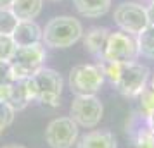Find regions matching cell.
Here are the masks:
<instances>
[{"label": "cell", "mask_w": 154, "mask_h": 148, "mask_svg": "<svg viewBox=\"0 0 154 148\" xmlns=\"http://www.w3.org/2000/svg\"><path fill=\"white\" fill-rule=\"evenodd\" d=\"M83 36L82 22L71 16H57L42 29V43L49 48H69Z\"/></svg>", "instance_id": "obj_1"}, {"label": "cell", "mask_w": 154, "mask_h": 148, "mask_svg": "<svg viewBox=\"0 0 154 148\" xmlns=\"http://www.w3.org/2000/svg\"><path fill=\"white\" fill-rule=\"evenodd\" d=\"M29 83L33 88L35 100H38L42 105L47 107H59L64 81L57 71L42 67L36 74H33L29 78Z\"/></svg>", "instance_id": "obj_2"}, {"label": "cell", "mask_w": 154, "mask_h": 148, "mask_svg": "<svg viewBox=\"0 0 154 148\" xmlns=\"http://www.w3.org/2000/svg\"><path fill=\"white\" fill-rule=\"evenodd\" d=\"M45 48L43 43H36L31 47H16L14 55L11 57V71L12 79H28L38 71L45 67Z\"/></svg>", "instance_id": "obj_3"}, {"label": "cell", "mask_w": 154, "mask_h": 148, "mask_svg": "<svg viewBox=\"0 0 154 148\" xmlns=\"http://www.w3.org/2000/svg\"><path fill=\"white\" fill-rule=\"evenodd\" d=\"M68 85L76 97L97 95L104 85V76L97 64H78L69 71Z\"/></svg>", "instance_id": "obj_4"}, {"label": "cell", "mask_w": 154, "mask_h": 148, "mask_svg": "<svg viewBox=\"0 0 154 148\" xmlns=\"http://www.w3.org/2000/svg\"><path fill=\"white\" fill-rule=\"evenodd\" d=\"M139 48H137V38L125 31H111L106 42L104 54L100 59L112 60L119 64L137 62L139 60Z\"/></svg>", "instance_id": "obj_5"}, {"label": "cell", "mask_w": 154, "mask_h": 148, "mask_svg": "<svg viewBox=\"0 0 154 148\" xmlns=\"http://www.w3.org/2000/svg\"><path fill=\"white\" fill-rule=\"evenodd\" d=\"M104 115V105L97 95H78L73 98L69 107V117L78 127L92 129L100 122Z\"/></svg>", "instance_id": "obj_6"}, {"label": "cell", "mask_w": 154, "mask_h": 148, "mask_svg": "<svg viewBox=\"0 0 154 148\" xmlns=\"http://www.w3.org/2000/svg\"><path fill=\"white\" fill-rule=\"evenodd\" d=\"M149 76H151V71L144 64L140 62L123 64L121 74H119L114 88L126 98H137L140 93L146 90L147 83H149Z\"/></svg>", "instance_id": "obj_7"}, {"label": "cell", "mask_w": 154, "mask_h": 148, "mask_svg": "<svg viewBox=\"0 0 154 148\" xmlns=\"http://www.w3.org/2000/svg\"><path fill=\"white\" fill-rule=\"evenodd\" d=\"M114 22L121 31L137 36L142 29L149 26L147 10L137 2H123L114 9Z\"/></svg>", "instance_id": "obj_8"}, {"label": "cell", "mask_w": 154, "mask_h": 148, "mask_svg": "<svg viewBox=\"0 0 154 148\" xmlns=\"http://www.w3.org/2000/svg\"><path fill=\"white\" fill-rule=\"evenodd\" d=\"M78 126L71 117H57L45 129V141L50 148H73L78 141Z\"/></svg>", "instance_id": "obj_9"}, {"label": "cell", "mask_w": 154, "mask_h": 148, "mask_svg": "<svg viewBox=\"0 0 154 148\" xmlns=\"http://www.w3.org/2000/svg\"><path fill=\"white\" fill-rule=\"evenodd\" d=\"M31 100H35V95H33V88H31V83L28 79H14L11 86H9V97H7V103L16 112H19L23 109H26Z\"/></svg>", "instance_id": "obj_10"}, {"label": "cell", "mask_w": 154, "mask_h": 148, "mask_svg": "<svg viewBox=\"0 0 154 148\" xmlns=\"http://www.w3.org/2000/svg\"><path fill=\"white\" fill-rule=\"evenodd\" d=\"M11 38L16 47H31L42 43V28L35 21H19Z\"/></svg>", "instance_id": "obj_11"}, {"label": "cell", "mask_w": 154, "mask_h": 148, "mask_svg": "<svg viewBox=\"0 0 154 148\" xmlns=\"http://www.w3.org/2000/svg\"><path fill=\"white\" fill-rule=\"evenodd\" d=\"M76 148H118L116 136L107 129L88 131L76 141Z\"/></svg>", "instance_id": "obj_12"}, {"label": "cell", "mask_w": 154, "mask_h": 148, "mask_svg": "<svg viewBox=\"0 0 154 148\" xmlns=\"http://www.w3.org/2000/svg\"><path fill=\"white\" fill-rule=\"evenodd\" d=\"M109 29L107 28H100V26H94L90 28L87 33H83V45L85 48L90 52L92 55L95 57H102L106 48V42H107V36H109Z\"/></svg>", "instance_id": "obj_13"}, {"label": "cell", "mask_w": 154, "mask_h": 148, "mask_svg": "<svg viewBox=\"0 0 154 148\" xmlns=\"http://www.w3.org/2000/svg\"><path fill=\"white\" fill-rule=\"evenodd\" d=\"M9 9L19 21H35L43 9V0H14Z\"/></svg>", "instance_id": "obj_14"}, {"label": "cell", "mask_w": 154, "mask_h": 148, "mask_svg": "<svg viewBox=\"0 0 154 148\" xmlns=\"http://www.w3.org/2000/svg\"><path fill=\"white\" fill-rule=\"evenodd\" d=\"M75 7L83 17H100L111 9V0H73Z\"/></svg>", "instance_id": "obj_15"}, {"label": "cell", "mask_w": 154, "mask_h": 148, "mask_svg": "<svg viewBox=\"0 0 154 148\" xmlns=\"http://www.w3.org/2000/svg\"><path fill=\"white\" fill-rule=\"evenodd\" d=\"M137 38V48H139V55L146 57V59H154V26L149 24L146 29H142Z\"/></svg>", "instance_id": "obj_16"}, {"label": "cell", "mask_w": 154, "mask_h": 148, "mask_svg": "<svg viewBox=\"0 0 154 148\" xmlns=\"http://www.w3.org/2000/svg\"><path fill=\"white\" fill-rule=\"evenodd\" d=\"M17 22H19V19L14 16L11 9H0V35L11 36L17 26Z\"/></svg>", "instance_id": "obj_17"}, {"label": "cell", "mask_w": 154, "mask_h": 148, "mask_svg": "<svg viewBox=\"0 0 154 148\" xmlns=\"http://www.w3.org/2000/svg\"><path fill=\"white\" fill-rule=\"evenodd\" d=\"M135 145H137V148H154V131L147 126V122L144 127L137 129Z\"/></svg>", "instance_id": "obj_18"}, {"label": "cell", "mask_w": 154, "mask_h": 148, "mask_svg": "<svg viewBox=\"0 0 154 148\" xmlns=\"http://www.w3.org/2000/svg\"><path fill=\"white\" fill-rule=\"evenodd\" d=\"M139 103H140V110L144 112V115H151L154 112V90L151 86H146V90L140 93L139 97Z\"/></svg>", "instance_id": "obj_19"}, {"label": "cell", "mask_w": 154, "mask_h": 148, "mask_svg": "<svg viewBox=\"0 0 154 148\" xmlns=\"http://www.w3.org/2000/svg\"><path fill=\"white\" fill-rule=\"evenodd\" d=\"M14 115H16V110L9 105L7 102H0V133L5 131L12 124Z\"/></svg>", "instance_id": "obj_20"}, {"label": "cell", "mask_w": 154, "mask_h": 148, "mask_svg": "<svg viewBox=\"0 0 154 148\" xmlns=\"http://www.w3.org/2000/svg\"><path fill=\"white\" fill-rule=\"evenodd\" d=\"M16 52V45L12 42L11 36H4L0 35V60H11V57L14 55Z\"/></svg>", "instance_id": "obj_21"}, {"label": "cell", "mask_w": 154, "mask_h": 148, "mask_svg": "<svg viewBox=\"0 0 154 148\" xmlns=\"http://www.w3.org/2000/svg\"><path fill=\"white\" fill-rule=\"evenodd\" d=\"M12 71H11V64L7 60H0V86L12 83Z\"/></svg>", "instance_id": "obj_22"}, {"label": "cell", "mask_w": 154, "mask_h": 148, "mask_svg": "<svg viewBox=\"0 0 154 148\" xmlns=\"http://www.w3.org/2000/svg\"><path fill=\"white\" fill-rule=\"evenodd\" d=\"M146 10H147V19H149V24H152V26H154V2H151V4L147 5Z\"/></svg>", "instance_id": "obj_23"}, {"label": "cell", "mask_w": 154, "mask_h": 148, "mask_svg": "<svg viewBox=\"0 0 154 148\" xmlns=\"http://www.w3.org/2000/svg\"><path fill=\"white\" fill-rule=\"evenodd\" d=\"M146 122H147V126L154 131V112L151 114V115H147V117H146Z\"/></svg>", "instance_id": "obj_24"}, {"label": "cell", "mask_w": 154, "mask_h": 148, "mask_svg": "<svg viewBox=\"0 0 154 148\" xmlns=\"http://www.w3.org/2000/svg\"><path fill=\"white\" fill-rule=\"evenodd\" d=\"M14 0H0V9H9Z\"/></svg>", "instance_id": "obj_25"}, {"label": "cell", "mask_w": 154, "mask_h": 148, "mask_svg": "<svg viewBox=\"0 0 154 148\" xmlns=\"http://www.w3.org/2000/svg\"><path fill=\"white\" fill-rule=\"evenodd\" d=\"M2 148H26V147H23V145H5Z\"/></svg>", "instance_id": "obj_26"}, {"label": "cell", "mask_w": 154, "mask_h": 148, "mask_svg": "<svg viewBox=\"0 0 154 148\" xmlns=\"http://www.w3.org/2000/svg\"><path fill=\"white\" fill-rule=\"evenodd\" d=\"M149 86H151V88L154 90V74H152V78H151V85H149Z\"/></svg>", "instance_id": "obj_27"}, {"label": "cell", "mask_w": 154, "mask_h": 148, "mask_svg": "<svg viewBox=\"0 0 154 148\" xmlns=\"http://www.w3.org/2000/svg\"><path fill=\"white\" fill-rule=\"evenodd\" d=\"M147 2H149V4H151V2H154V0H147Z\"/></svg>", "instance_id": "obj_28"}]
</instances>
